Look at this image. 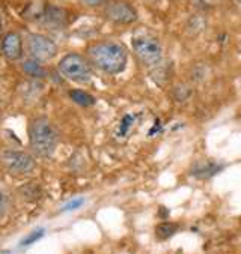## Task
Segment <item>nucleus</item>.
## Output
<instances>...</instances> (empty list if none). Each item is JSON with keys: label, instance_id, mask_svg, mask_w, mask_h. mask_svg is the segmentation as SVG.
<instances>
[{"label": "nucleus", "instance_id": "nucleus-20", "mask_svg": "<svg viewBox=\"0 0 241 254\" xmlns=\"http://www.w3.org/2000/svg\"><path fill=\"white\" fill-rule=\"evenodd\" d=\"M80 2L87 8H98V6H103L107 0H80Z\"/></svg>", "mask_w": 241, "mask_h": 254}, {"label": "nucleus", "instance_id": "nucleus-4", "mask_svg": "<svg viewBox=\"0 0 241 254\" xmlns=\"http://www.w3.org/2000/svg\"><path fill=\"white\" fill-rule=\"evenodd\" d=\"M0 166L12 176H27L35 172L36 160L26 150L3 147L0 150Z\"/></svg>", "mask_w": 241, "mask_h": 254}, {"label": "nucleus", "instance_id": "nucleus-8", "mask_svg": "<svg viewBox=\"0 0 241 254\" xmlns=\"http://www.w3.org/2000/svg\"><path fill=\"white\" fill-rule=\"evenodd\" d=\"M0 53H2L3 58L8 59L9 62H17L23 59V55H24L23 36L14 30L5 33L2 41H0Z\"/></svg>", "mask_w": 241, "mask_h": 254}, {"label": "nucleus", "instance_id": "nucleus-7", "mask_svg": "<svg viewBox=\"0 0 241 254\" xmlns=\"http://www.w3.org/2000/svg\"><path fill=\"white\" fill-rule=\"evenodd\" d=\"M104 17L115 24H133L137 20V11L127 0H107Z\"/></svg>", "mask_w": 241, "mask_h": 254}, {"label": "nucleus", "instance_id": "nucleus-5", "mask_svg": "<svg viewBox=\"0 0 241 254\" xmlns=\"http://www.w3.org/2000/svg\"><path fill=\"white\" fill-rule=\"evenodd\" d=\"M58 69L61 75L73 83L77 84H87L92 80V65L87 61V58L79 55V53H68L65 55L59 64Z\"/></svg>", "mask_w": 241, "mask_h": 254}, {"label": "nucleus", "instance_id": "nucleus-12", "mask_svg": "<svg viewBox=\"0 0 241 254\" xmlns=\"http://www.w3.org/2000/svg\"><path fill=\"white\" fill-rule=\"evenodd\" d=\"M21 71L30 77V78H36V80H42L48 75V71L45 68V65L39 61H35L32 58L26 59L21 62Z\"/></svg>", "mask_w": 241, "mask_h": 254}, {"label": "nucleus", "instance_id": "nucleus-11", "mask_svg": "<svg viewBox=\"0 0 241 254\" xmlns=\"http://www.w3.org/2000/svg\"><path fill=\"white\" fill-rule=\"evenodd\" d=\"M42 20L47 26H50L53 29L62 27L67 23L65 11L58 6H47L42 12Z\"/></svg>", "mask_w": 241, "mask_h": 254}, {"label": "nucleus", "instance_id": "nucleus-17", "mask_svg": "<svg viewBox=\"0 0 241 254\" xmlns=\"http://www.w3.org/2000/svg\"><path fill=\"white\" fill-rule=\"evenodd\" d=\"M44 229H38V230H35V232H32L29 236H26L23 241H21V245L24 247V245H30V244H33V242H36L38 239H41L42 236H44Z\"/></svg>", "mask_w": 241, "mask_h": 254}, {"label": "nucleus", "instance_id": "nucleus-15", "mask_svg": "<svg viewBox=\"0 0 241 254\" xmlns=\"http://www.w3.org/2000/svg\"><path fill=\"white\" fill-rule=\"evenodd\" d=\"M191 96V89L185 84H178L175 89H173V98L175 101H179V103H182V101L188 99Z\"/></svg>", "mask_w": 241, "mask_h": 254}, {"label": "nucleus", "instance_id": "nucleus-19", "mask_svg": "<svg viewBox=\"0 0 241 254\" xmlns=\"http://www.w3.org/2000/svg\"><path fill=\"white\" fill-rule=\"evenodd\" d=\"M163 131H164V127L161 125L160 119H156V124H154V127H151V129L148 132V137H156V135L161 134Z\"/></svg>", "mask_w": 241, "mask_h": 254}, {"label": "nucleus", "instance_id": "nucleus-16", "mask_svg": "<svg viewBox=\"0 0 241 254\" xmlns=\"http://www.w3.org/2000/svg\"><path fill=\"white\" fill-rule=\"evenodd\" d=\"M8 211H9V195L3 190H0V220H3L6 217Z\"/></svg>", "mask_w": 241, "mask_h": 254}, {"label": "nucleus", "instance_id": "nucleus-2", "mask_svg": "<svg viewBox=\"0 0 241 254\" xmlns=\"http://www.w3.org/2000/svg\"><path fill=\"white\" fill-rule=\"evenodd\" d=\"M29 146L32 150V155L48 160L55 155L59 137L56 127L50 122V119L45 116L35 118L29 124Z\"/></svg>", "mask_w": 241, "mask_h": 254}, {"label": "nucleus", "instance_id": "nucleus-22", "mask_svg": "<svg viewBox=\"0 0 241 254\" xmlns=\"http://www.w3.org/2000/svg\"><path fill=\"white\" fill-rule=\"evenodd\" d=\"M238 3H240V5H241V0H238Z\"/></svg>", "mask_w": 241, "mask_h": 254}, {"label": "nucleus", "instance_id": "nucleus-3", "mask_svg": "<svg viewBox=\"0 0 241 254\" xmlns=\"http://www.w3.org/2000/svg\"><path fill=\"white\" fill-rule=\"evenodd\" d=\"M136 58L148 68H157L163 62V47L157 36L151 33H136L131 39Z\"/></svg>", "mask_w": 241, "mask_h": 254}, {"label": "nucleus", "instance_id": "nucleus-18", "mask_svg": "<svg viewBox=\"0 0 241 254\" xmlns=\"http://www.w3.org/2000/svg\"><path fill=\"white\" fill-rule=\"evenodd\" d=\"M83 203H84V198L80 197V198H74L71 201H68L65 206H62V211L68 212V211H74V209H79L80 206H83Z\"/></svg>", "mask_w": 241, "mask_h": 254}, {"label": "nucleus", "instance_id": "nucleus-6", "mask_svg": "<svg viewBox=\"0 0 241 254\" xmlns=\"http://www.w3.org/2000/svg\"><path fill=\"white\" fill-rule=\"evenodd\" d=\"M27 52L32 59L39 62H48L58 56L56 42L41 33H30L27 36Z\"/></svg>", "mask_w": 241, "mask_h": 254}, {"label": "nucleus", "instance_id": "nucleus-10", "mask_svg": "<svg viewBox=\"0 0 241 254\" xmlns=\"http://www.w3.org/2000/svg\"><path fill=\"white\" fill-rule=\"evenodd\" d=\"M222 169H223V166H220L214 161L205 160V161H199L193 166L190 170V175L196 179H210L214 175H217Z\"/></svg>", "mask_w": 241, "mask_h": 254}, {"label": "nucleus", "instance_id": "nucleus-21", "mask_svg": "<svg viewBox=\"0 0 241 254\" xmlns=\"http://www.w3.org/2000/svg\"><path fill=\"white\" fill-rule=\"evenodd\" d=\"M3 38V21H2V15H0V41Z\"/></svg>", "mask_w": 241, "mask_h": 254}, {"label": "nucleus", "instance_id": "nucleus-13", "mask_svg": "<svg viewBox=\"0 0 241 254\" xmlns=\"http://www.w3.org/2000/svg\"><path fill=\"white\" fill-rule=\"evenodd\" d=\"M68 95H70V98H71V101L73 103H76L77 106H80V107H92L93 104H95V98H93V95H90L89 92H86V90H83V89H71L70 92H68Z\"/></svg>", "mask_w": 241, "mask_h": 254}, {"label": "nucleus", "instance_id": "nucleus-1", "mask_svg": "<svg viewBox=\"0 0 241 254\" xmlns=\"http://www.w3.org/2000/svg\"><path fill=\"white\" fill-rule=\"evenodd\" d=\"M87 61L92 66L109 75H118L125 71L128 64L127 48L116 41H96L87 47Z\"/></svg>", "mask_w": 241, "mask_h": 254}, {"label": "nucleus", "instance_id": "nucleus-9", "mask_svg": "<svg viewBox=\"0 0 241 254\" xmlns=\"http://www.w3.org/2000/svg\"><path fill=\"white\" fill-rule=\"evenodd\" d=\"M142 124H143V113L142 112H130V113H125L119 119L118 125L115 127L113 134H115V137L118 140H127V138H130L136 132V129Z\"/></svg>", "mask_w": 241, "mask_h": 254}, {"label": "nucleus", "instance_id": "nucleus-14", "mask_svg": "<svg viewBox=\"0 0 241 254\" xmlns=\"http://www.w3.org/2000/svg\"><path fill=\"white\" fill-rule=\"evenodd\" d=\"M179 230V226L175 223H169V221H163L156 227V236L160 241H166L169 238H172L176 232Z\"/></svg>", "mask_w": 241, "mask_h": 254}]
</instances>
